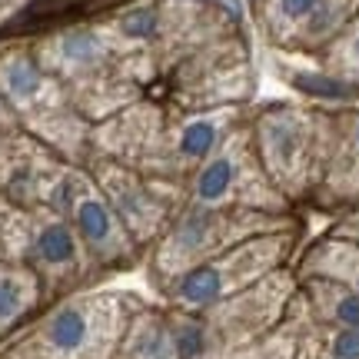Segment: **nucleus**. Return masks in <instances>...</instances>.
I'll return each mask as SVG.
<instances>
[{
    "label": "nucleus",
    "mask_w": 359,
    "mask_h": 359,
    "mask_svg": "<svg viewBox=\"0 0 359 359\" xmlns=\"http://www.w3.org/2000/svg\"><path fill=\"white\" fill-rule=\"evenodd\" d=\"M299 276H326L359 293V243L346 236H330L309 250L299 263Z\"/></svg>",
    "instance_id": "obj_14"
},
{
    "label": "nucleus",
    "mask_w": 359,
    "mask_h": 359,
    "mask_svg": "<svg viewBox=\"0 0 359 359\" xmlns=\"http://www.w3.org/2000/svg\"><path fill=\"white\" fill-rule=\"evenodd\" d=\"M64 219L74 226L90 266L97 273H120V269H130L137 259H143V250L133 243V236L120 223L114 206L107 203V196L93 180H77L74 196L64 210Z\"/></svg>",
    "instance_id": "obj_10"
},
{
    "label": "nucleus",
    "mask_w": 359,
    "mask_h": 359,
    "mask_svg": "<svg viewBox=\"0 0 359 359\" xmlns=\"http://www.w3.org/2000/svg\"><path fill=\"white\" fill-rule=\"evenodd\" d=\"M0 93L7 97L13 114L17 110H50L60 100L47 87L43 67L34 57H27V53H17V57L0 64Z\"/></svg>",
    "instance_id": "obj_13"
},
{
    "label": "nucleus",
    "mask_w": 359,
    "mask_h": 359,
    "mask_svg": "<svg viewBox=\"0 0 359 359\" xmlns=\"http://www.w3.org/2000/svg\"><path fill=\"white\" fill-rule=\"evenodd\" d=\"M293 293H296V276L290 269H276L273 276L253 283L243 293L203 309L200 320H203L206 336H210V349L223 353V349L246 346V343H253L259 336L273 333L286 320Z\"/></svg>",
    "instance_id": "obj_7"
},
{
    "label": "nucleus",
    "mask_w": 359,
    "mask_h": 359,
    "mask_svg": "<svg viewBox=\"0 0 359 359\" xmlns=\"http://www.w3.org/2000/svg\"><path fill=\"white\" fill-rule=\"evenodd\" d=\"M137 306V293L77 290L40 313L30 333L17 343L30 359H114V349Z\"/></svg>",
    "instance_id": "obj_2"
},
{
    "label": "nucleus",
    "mask_w": 359,
    "mask_h": 359,
    "mask_svg": "<svg viewBox=\"0 0 359 359\" xmlns=\"http://www.w3.org/2000/svg\"><path fill=\"white\" fill-rule=\"evenodd\" d=\"M353 60H356V64H359V37L353 40Z\"/></svg>",
    "instance_id": "obj_23"
},
{
    "label": "nucleus",
    "mask_w": 359,
    "mask_h": 359,
    "mask_svg": "<svg viewBox=\"0 0 359 359\" xmlns=\"http://www.w3.org/2000/svg\"><path fill=\"white\" fill-rule=\"evenodd\" d=\"M240 123H243V120H240L236 110H210V114L187 116V120L180 123V130L173 133L167 173L177 177V183H180V177H190L193 170L200 167L206 156L213 154Z\"/></svg>",
    "instance_id": "obj_11"
},
{
    "label": "nucleus",
    "mask_w": 359,
    "mask_h": 359,
    "mask_svg": "<svg viewBox=\"0 0 359 359\" xmlns=\"http://www.w3.org/2000/svg\"><path fill=\"white\" fill-rule=\"evenodd\" d=\"M13 107L11 103H7V97H4V93H0V130H7V127H13Z\"/></svg>",
    "instance_id": "obj_21"
},
{
    "label": "nucleus",
    "mask_w": 359,
    "mask_h": 359,
    "mask_svg": "<svg viewBox=\"0 0 359 359\" xmlns=\"http://www.w3.org/2000/svg\"><path fill=\"white\" fill-rule=\"evenodd\" d=\"M13 263L37 273L43 296H70L97 273L90 266L74 226L50 210H20V230Z\"/></svg>",
    "instance_id": "obj_6"
},
{
    "label": "nucleus",
    "mask_w": 359,
    "mask_h": 359,
    "mask_svg": "<svg viewBox=\"0 0 359 359\" xmlns=\"http://www.w3.org/2000/svg\"><path fill=\"white\" fill-rule=\"evenodd\" d=\"M293 250H296V226L259 233V236H250L243 243L223 250L219 257L173 276L170 283H163L156 290V296H160V303H170L177 309L203 313V309L250 290L253 283L273 276L276 269H286Z\"/></svg>",
    "instance_id": "obj_3"
},
{
    "label": "nucleus",
    "mask_w": 359,
    "mask_h": 359,
    "mask_svg": "<svg viewBox=\"0 0 359 359\" xmlns=\"http://www.w3.org/2000/svg\"><path fill=\"white\" fill-rule=\"evenodd\" d=\"M210 359H296V320L286 313V320L273 333L259 336L246 346L213 353Z\"/></svg>",
    "instance_id": "obj_17"
},
{
    "label": "nucleus",
    "mask_w": 359,
    "mask_h": 359,
    "mask_svg": "<svg viewBox=\"0 0 359 359\" xmlns=\"http://www.w3.org/2000/svg\"><path fill=\"white\" fill-rule=\"evenodd\" d=\"M0 359H30V356H27V349L20 343H11L7 349H0Z\"/></svg>",
    "instance_id": "obj_22"
},
{
    "label": "nucleus",
    "mask_w": 359,
    "mask_h": 359,
    "mask_svg": "<svg viewBox=\"0 0 359 359\" xmlns=\"http://www.w3.org/2000/svg\"><path fill=\"white\" fill-rule=\"evenodd\" d=\"M93 183L100 187L107 203L114 206V213L127 226L133 243L143 250V257L156 243V236L167 230L177 206L183 203L180 187H170L160 177H143L140 170L123 167V163H100Z\"/></svg>",
    "instance_id": "obj_8"
},
{
    "label": "nucleus",
    "mask_w": 359,
    "mask_h": 359,
    "mask_svg": "<svg viewBox=\"0 0 359 359\" xmlns=\"http://www.w3.org/2000/svg\"><path fill=\"white\" fill-rule=\"evenodd\" d=\"M210 336L200 313L170 303H147L133 309L114 359H210Z\"/></svg>",
    "instance_id": "obj_9"
},
{
    "label": "nucleus",
    "mask_w": 359,
    "mask_h": 359,
    "mask_svg": "<svg viewBox=\"0 0 359 359\" xmlns=\"http://www.w3.org/2000/svg\"><path fill=\"white\" fill-rule=\"evenodd\" d=\"M253 147L269 183L283 193L290 203L303 196L313 183V160H316V123L306 110L290 107V103H273L263 107L253 116Z\"/></svg>",
    "instance_id": "obj_5"
},
{
    "label": "nucleus",
    "mask_w": 359,
    "mask_h": 359,
    "mask_svg": "<svg viewBox=\"0 0 359 359\" xmlns=\"http://www.w3.org/2000/svg\"><path fill=\"white\" fill-rule=\"evenodd\" d=\"M296 226L290 213H269V210H243V206H200L183 203L170 217L167 230L156 236L147 250V276L160 290L173 276L200 266L206 259L219 257L223 250L243 243L250 236Z\"/></svg>",
    "instance_id": "obj_1"
},
{
    "label": "nucleus",
    "mask_w": 359,
    "mask_h": 359,
    "mask_svg": "<svg viewBox=\"0 0 359 359\" xmlns=\"http://www.w3.org/2000/svg\"><path fill=\"white\" fill-rule=\"evenodd\" d=\"M183 200L200 206H243V210H269V213L290 210V203L269 183L266 170L259 163L250 123H240L187 177Z\"/></svg>",
    "instance_id": "obj_4"
},
{
    "label": "nucleus",
    "mask_w": 359,
    "mask_h": 359,
    "mask_svg": "<svg viewBox=\"0 0 359 359\" xmlns=\"http://www.w3.org/2000/svg\"><path fill=\"white\" fill-rule=\"evenodd\" d=\"M43 286L37 273L24 263L0 259V339L20 330L40 306H43Z\"/></svg>",
    "instance_id": "obj_12"
},
{
    "label": "nucleus",
    "mask_w": 359,
    "mask_h": 359,
    "mask_svg": "<svg viewBox=\"0 0 359 359\" xmlns=\"http://www.w3.org/2000/svg\"><path fill=\"white\" fill-rule=\"evenodd\" d=\"M320 4L323 0H276V13L290 24H299V20H309Z\"/></svg>",
    "instance_id": "obj_19"
},
{
    "label": "nucleus",
    "mask_w": 359,
    "mask_h": 359,
    "mask_svg": "<svg viewBox=\"0 0 359 359\" xmlns=\"http://www.w3.org/2000/svg\"><path fill=\"white\" fill-rule=\"evenodd\" d=\"M114 4H120V0H34L7 30L67 24V20H77V17H90V13L103 11V7H114Z\"/></svg>",
    "instance_id": "obj_16"
},
{
    "label": "nucleus",
    "mask_w": 359,
    "mask_h": 359,
    "mask_svg": "<svg viewBox=\"0 0 359 359\" xmlns=\"http://www.w3.org/2000/svg\"><path fill=\"white\" fill-rule=\"evenodd\" d=\"M349 154H353V167L359 177V116L353 120V133H349Z\"/></svg>",
    "instance_id": "obj_20"
},
{
    "label": "nucleus",
    "mask_w": 359,
    "mask_h": 359,
    "mask_svg": "<svg viewBox=\"0 0 359 359\" xmlns=\"http://www.w3.org/2000/svg\"><path fill=\"white\" fill-rule=\"evenodd\" d=\"M293 316V313H290ZM296 320V359H359V330Z\"/></svg>",
    "instance_id": "obj_15"
},
{
    "label": "nucleus",
    "mask_w": 359,
    "mask_h": 359,
    "mask_svg": "<svg viewBox=\"0 0 359 359\" xmlns=\"http://www.w3.org/2000/svg\"><path fill=\"white\" fill-rule=\"evenodd\" d=\"M120 30H123L130 40H150V37H156V30H160V17H156V11H150V7H140V11H130L120 17Z\"/></svg>",
    "instance_id": "obj_18"
}]
</instances>
